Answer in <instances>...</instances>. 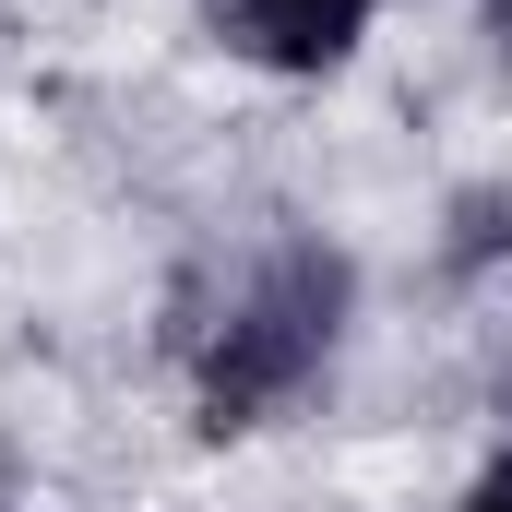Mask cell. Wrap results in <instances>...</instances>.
<instances>
[{"label":"cell","mask_w":512,"mask_h":512,"mask_svg":"<svg viewBox=\"0 0 512 512\" xmlns=\"http://www.w3.org/2000/svg\"><path fill=\"white\" fill-rule=\"evenodd\" d=\"M453 512H512V453H501V465H489V477H477V489H465Z\"/></svg>","instance_id":"3"},{"label":"cell","mask_w":512,"mask_h":512,"mask_svg":"<svg viewBox=\"0 0 512 512\" xmlns=\"http://www.w3.org/2000/svg\"><path fill=\"white\" fill-rule=\"evenodd\" d=\"M346 298H358V262L334 239H274V251L239 262V286L191 322V405L215 441L262 429L274 405L322 382L334 334H346Z\"/></svg>","instance_id":"1"},{"label":"cell","mask_w":512,"mask_h":512,"mask_svg":"<svg viewBox=\"0 0 512 512\" xmlns=\"http://www.w3.org/2000/svg\"><path fill=\"white\" fill-rule=\"evenodd\" d=\"M382 0H203V36L251 72H334Z\"/></svg>","instance_id":"2"}]
</instances>
